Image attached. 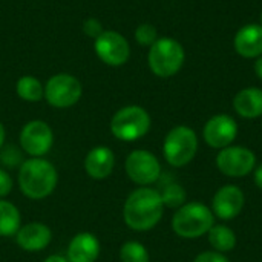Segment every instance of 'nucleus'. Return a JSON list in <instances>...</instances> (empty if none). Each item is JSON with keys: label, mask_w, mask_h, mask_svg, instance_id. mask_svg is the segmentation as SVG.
Wrapping results in <instances>:
<instances>
[{"label": "nucleus", "mask_w": 262, "mask_h": 262, "mask_svg": "<svg viewBox=\"0 0 262 262\" xmlns=\"http://www.w3.org/2000/svg\"><path fill=\"white\" fill-rule=\"evenodd\" d=\"M52 241V232L51 229L43 223H29L18 229L15 233V243L17 246L29 253L41 252L45 250Z\"/></svg>", "instance_id": "obj_14"}, {"label": "nucleus", "mask_w": 262, "mask_h": 262, "mask_svg": "<svg viewBox=\"0 0 262 262\" xmlns=\"http://www.w3.org/2000/svg\"><path fill=\"white\" fill-rule=\"evenodd\" d=\"M83 88L77 77L71 74H55L45 84V100L57 109H66L78 103Z\"/></svg>", "instance_id": "obj_7"}, {"label": "nucleus", "mask_w": 262, "mask_h": 262, "mask_svg": "<svg viewBox=\"0 0 262 262\" xmlns=\"http://www.w3.org/2000/svg\"><path fill=\"white\" fill-rule=\"evenodd\" d=\"M193 262H230L227 259V256H224V253L215 252V250H209V252H203L200 253Z\"/></svg>", "instance_id": "obj_27"}, {"label": "nucleus", "mask_w": 262, "mask_h": 262, "mask_svg": "<svg viewBox=\"0 0 262 262\" xmlns=\"http://www.w3.org/2000/svg\"><path fill=\"white\" fill-rule=\"evenodd\" d=\"M203 135L210 147L224 149L235 141L238 135V124L230 115L218 114L206 123Z\"/></svg>", "instance_id": "obj_12"}, {"label": "nucleus", "mask_w": 262, "mask_h": 262, "mask_svg": "<svg viewBox=\"0 0 262 262\" xmlns=\"http://www.w3.org/2000/svg\"><path fill=\"white\" fill-rule=\"evenodd\" d=\"M213 221L215 215L212 209L201 203H186L175 212L172 229L180 238L196 239L212 229Z\"/></svg>", "instance_id": "obj_3"}, {"label": "nucleus", "mask_w": 262, "mask_h": 262, "mask_svg": "<svg viewBox=\"0 0 262 262\" xmlns=\"http://www.w3.org/2000/svg\"><path fill=\"white\" fill-rule=\"evenodd\" d=\"M5 137H6V134H5V127H3V124H2V121H0V149L3 147Z\"/></svg>", "instance_id": "obj_32"}, {"label": "nucleus", "mask_w": 262, "mask_h": 262, "mask_svg": "<svg viewBox=\"0 0 262 262\" xmlns=\"http://www.w3.org/2000/svg\"><path fill=\"white\" fill-rule=\"evenodd\" d=\"M124 169L129 180L141 187H147L149 184L157 183L161 175L158 158L152 152L143 149L134 150L127 155Z\"/></svg>", "instance_id": "obj_8"}, {"label": "nucleus", "mask_w": 262, "mask_h": 262, "mask_svg": "<svg viewBox=\"0 0 262 262\" xmlns=\"http://www.w3.org/2000/svg\"><path fill=\"white\" fill-rule=\"evenodd\" d=\"M186 60L184 48L180 41L170 37L158 38L150 48L147 63L150 71L161 78L173 77L180 72Z\"/></svg>", "instance_id": "obj_4"}, {"label": "nucleus", "mask_w": 262, "mask_h": 262, "mask_svg": "<svg viewBox=\"0 0 262 262\" xmlns=\"http://www.w3.org/2000/svg\"><path fill=\"white\" fill-rule=\"evenodd\" d=\"M15 91H17V95L25 101L35 103V101H40L41 98H45V86L40 83L38 78H35L32 75L20 77L15 84Z\"/></svg>", "instance_id": "obj_21"}, {"label": "nucleus", "mask_w": 262, "mask_h": 262, "mask_svg": "<svg viewBox=\"0 0 262 262\" xmlns=\"http://www.w3.org/2000/svg\"><path fill=\"white\" fill-rule=\"evenodd\" d=\"M207 235H209V243L215 252L227 253L236 247V235L227 226H215L213 224L212 229L207 232Z\"/></svg>", "instance_id": "obj_20"}, {"label": "nucleus", "mask_w": 262, "mask_h": 262, "mask_svg": "<svg viewBox=\"0 0 262 262\" xmlns=\"http://www.w3.org/2000/svg\"><path fill=\"white\" fill-rule=\"evenodd\" d=\"M58 175L52 163L45 158H29L18 169V187L29 200H43L57 187Z\"/></svg>", "instance_id": "obj_2"}, {"label": "nucleus", "mask_w": 262, "mask_h": 262, "mask_svg": "<svg viewBox=\"0 0 262 262\" xmlns=\"http://www.w3.org/2000/svg\"><path fill=\"white\" fill-rule=\"evenodd\" d=\"M20 147L31 158H43L52 147L54 134L48 123L41 120H32L26 123L20 130Z\"/></svg>", "instance_id": "obj_9"}, {"label": "nucleus", "mask_w": 262, "mask_h": 262, "mask_svg": "<svg viewBox=\"0 0 262 262\" xmlns=\"http://www.w3.org/2000/svg\"><path fill=\"white\" fill-rule=\"evenodd\" d=\"M121 262H149L147 249L137 241H127L120 249Z\"/></svg>", "instance_id": "obj_23"}, {"label": "nucleus", "mask_w": 262, "mask_h": 262, "mask_svg": "<svg viewBox=\"0 0 262 262\" xmlns=\"http://www.w3.org/2000/svg\"><path fill=\"white\" fill-rule=\"evenodd\" d=\"M0 161L3 163L5 167H9V169L21 166L23 164L21 150L17 149L15 146H5L3 149H0Z\"/></svg>", "instance_id": "obj_25"}, {"label": "nucleus", "mask_w": 262, "mask_h": 262, "mask_svg": "<svg viewBox=\"0 0 262 262\" xmlns=\"http://www.w3.org/2000/svg\"><path fill=\"white\" fill-rule=\"evenodd\" d=\"M115 167V155L106 146L91 149L84 158V170L92 180H106Z\"/></svg>", "instance_id": "obj_15"}, {"label": "nucleus", "mask_w": 262, "mask_h": 262, "mask_svg": "<svg viewBox=\"0 0 262 262\" xmlns=\"http://www.w3.org/2000/svg\"><path fill=\"white\" fill-rule=\"evenodd\" d=\"M259 25L262 26V12H261V17H259Z\"/></svg>", "instance_id": "obj_33"}, {"label": "nucleus", "mask_w": 262, "mask_h": 262, "mask_svg": "<svg viewBox=\"0 0 262 262\" xmlns=\"http://www.w3.org/2000/svg\"><path fill=\"white\" fill-rule=\"evenodd\" d=\"M21 227L18 209L5 200H0V236H15Z\"/></svg>", "instance_id": "obj_19"}, {"label": "nucleus", "mask_w": 262, "mask_h": 262, "mask_svg": "<svg viewBox=\"0 0 262 262\" xmlns=\"http://www.w3.org/2000/svg\"><path fill=\"white\" fill-rule=\"evenodd\" d=\"M255 72H256L258 78L262 81V55L261 57H258L256 61H255Z\"/></svg>", "instance_id": "obj_30"}, {"label": "nucleus", "mask_w": 262, "mask_h": 262, "mask_svg": "<svg viewBox=\"0 0 262 262\" xmlns=\"http://www.w3.org/2000/svg\"><path fill=\"white\" fill-rule=\"evenodd\" d=\"M11 190H12V178L5 169L0 167V200L6 196Z\"/></svg>", "instance_id": "obj_28"}, {"label": "nucleus", "mask_w": 262, "mask_h": 262, "mask_svg": "<svg viewBox=\"0 0 262 262\" xmlns=\"http://www.w3.org/2000/svg\"><path fill=\"white\" fill-rule=\"evenodd\" d=\"M235 51L244 58H258L262 55V26L250 23L243 26L233 40Z\"/></svg>", "instance_id": "obj_16"}, {"label": "nucleus", "mask_w": 262, "mask_h": 262, "mask_svg": "<svg viewBox=\"0 0 262 262\" xmlns=\"http://www.w3.org/2000/svg\"><path fill=\"white\" fill-rule=\"evenodd\" d=\"M198 150V137L193 129L187 126H177L169 130L164 138L163 154L166 161L173 167H184L189 164Z\"/></svg>", "instance_id": "obj_6"}, {"label": "nucleus", "mask_w": 262, "mask_h": 262, "mask_svg": "<svg viewBox=\"0 0 262 262\" xmlns=\"http://www.w3.org/2000/svg\"><path fill=\"white\" fill-rule=\"evenodd\" d=\"M103 31H104V29H103V25H101V21H100L98 18L91 17V18H86V20L83 21V32H84L86 35L92 37L94 40H95Z\"/></svg>", "instance_id": "obj_26"}, {"label": "nucleus", "mask_w": 262, "mask_h": 262, "mask_svg": "<svg viewBox=\"0 0 262 262\" xmlns=\"http://www.w3.org/2000/svg\"><path fill=\"white\" fill-rule=\"evenodd\" d=\"M163 212L164 204L160 192L150 187H140L127 196L123 207V218L129 229L147 232L161 221Z\"/></svg>", "instance_id": "obj_1"}, {"label": "nucleus", "mask_w": 262, "mask_h": 262, "mask_svg": "<svg viewBox=\"0 0 262 262\" xmlns=\"http://www.w3.org/2000/svg\"><path fill=\"white\" fill-rule=\"evenodd\" d=\"M97 57L109 66H121L130 57V46L124 35L117 31H103L94 40Z\"/></svg>", "instance_id": "obj_11"}, {"label": "nucleus", "mask_w": 262, "mask_h": 262, "mask_svg": "<svg viewBox=\"0 0 262 262\" xmlns=\"http://www.w3.org/2000/svg\"><path fill=\"white\" fill-rule=\"evenodd\" d=\"M135 38L141 46H152L158 40V31L150 23H141L135 29Z\"/></svg>", "instance_id": "obj_24"}, {"label": "nucleus", "mask_w": 262, "mask_h": 262, "mask_svg": "<svg viewBox=\"0 0 262 262\" xmlns=\"http://www.w3.org/2000/svg\"><path fill=\"white\" fill-rule=\"evenodd\" d=\"M216 166L227 177L243 178L255 169L256 157L244 146H227L218 154Z\"/></svg>", "instance_id": "obj_10"}, {"label": "nucleus", "mask_w": 262, "mask_h": 262, "mask_svg": "<svg viewBox=\"0 0 262 262\" xmlns=\"http://www.w3.org/2000/svg\"><path fill=\"white\" fill-rule=\"evenodd\" d=\"M100 256V241L89 232L75 235L68 246L69 262H95Z\"/></svg>", "instance_id": "obj_17"}, {"label": "nucleus", "mask_w": 262, "mask_h": 262, "mask_svg": "<svg viewBox=\"0 0 262 262\" xmlns=\"http://www.w3.org/2000/svg\"><path fill=\"white\" fill-rule=\"evenodd\" d=\"M244 193L238 186L227 184L223 186L212 200V212L215 216L221 220H233L236 218L244 207Z\"/></svg>", "instance_id": "obj_13"}, {"label": "nucleus", "mask_w": 262, "mask_h": 262, "mask_svg": "<svg viewBox=\"0 0 262 262\" xmlns=\"http://www.w3.org/2000/svg\"><path fill=\"white\" fill-rule=\"evenodd\" d=\"M255 184L262 190V164H259L255 170Z\"/></svg>", "instance_id": "obj_29"}, {"label": "nucleus", "mask_w": 262, "mask_h": 262, "mask_svg": "<svg viewBox=\"0 0 262 262\" xmlns=\"http://www.w3.org/2000/svg\"><path fill=\"white\" fill-rule=\"evenodd\" d=\"M160 195H161V200H163L164 207L180 209L181 206L186 204V190L178 183H169V184H166L163 187V190L160 192Z\"/></svg>", "instance_id": "obj_22"}, {"label": "nucleus", "mask_w": 262, "mask_h": 262, "mask_svg": "<svg viewBox=\"0 0 262 262\" xmlns=\"http://www.w3.org/2000/svg\"><path fill=\"white\" fill-rule=\"evenodd\" d=\"M45 262H69L68 261V258H64V256H61V255H51V256H48Z\"/></svg>", "instance_id": "obj_31"}, {"label": "nucleus", "mask_w": 262, "mask_h": 262, "mask_svg": "<svg viewBox=\"0 0 262 262\" xmlns=\"http://www.w3.org/2000/svg\"><path fill=\"white\" fill-rule=\"evenodd\" d=\"M150 115L141 106H124L111 120V132L117 140L137 141L150 129Z\"/></svg>", "instance_id": "obj_5"}, {"label": "nucleus", "mask_w": 262, "mask_h": 262, "mask_svg": "<svg viewBox=\"0 0 262 262\" xmlns=\"http://www.w3.org/2000/svg\"><path fill=\"white\" fill-rule=\"evenodd\" d=\"M233 107L243 118H259L262 117V89L246 88L239 91L233 98Z\"/></svg>", "instance_id": "obj_18"}]
</instances>
